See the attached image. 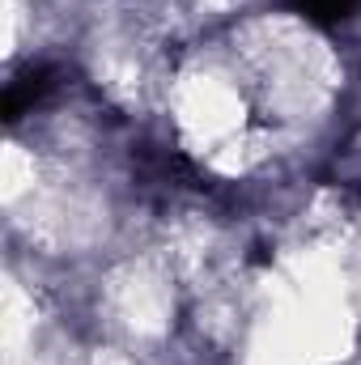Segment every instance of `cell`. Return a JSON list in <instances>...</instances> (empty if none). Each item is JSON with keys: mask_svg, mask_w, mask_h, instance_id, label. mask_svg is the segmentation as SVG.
Masks as SVG:
<instances>
[{"mask_svg": "<svg viewBox=\"0 0 361 365\" xmlns=\"http://www.w3.org/2000/svg\"><path fill=\"white\" fill-rule=\"evenodd\" d=\"M310 17H323V21H332V17H345L349 13V0H298Z\"/></svg>", "mask_w": 361, "mask_h": 365, "instance_id": "1", "label": "cell"}]
</instances>
